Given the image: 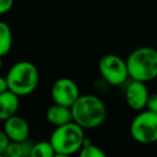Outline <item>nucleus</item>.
Listing matches in <instances>:
<instances>
[{
  "label": "nucleus",
  "mask_w": 157,
  "mask_h": 157,
  "mask_svg": "<svg viewBox=\"0 0 157 157\" xmlns=\"http://www.w3.org/2000/svg\"><path fill=\"white\" fill-rule=\"evenodd\" d=\"M12 30L5 22H0V57L5 56L12 48Z\"/></svg>",
  "instance_id": "f8f14e48"
},
{
  "label": "nucleus",
  "mask_w": 157,
  "mask_h": 157,
  "mask_svg": "<svg viewBox=\"0 0 157 157\" xmlns=\"http://www.w3.org/2000/svg\"><path fill=\"white\" fill-rule=\"evenodd\" d=\"M10 143V139L8 138L5 130H0V155H3L8 144Z\"/></svg>",
  "instance_id": "f3484780"
},
{
  "label": "nucleus",
  "mask_w": 157,
  "mask_h": 157,
  "mask_svg": "<svg viewBox=\"0 0 157 157\" xmlns=\"http://www.w3.org/2000/svg\"><path fill=\"white\" fill-rule=\"evenodd\" d=\"M20 105V97L11 90L0 94V121L8 120L11 116L15 115Z\"/></svg>",
  "instance_id": "9d476101"
},
{
  "label": "nucleus",
  "mask_w": 157,
  "mask_h": 157,
  "mask_svg": "<svg viewBox=\"0 0 157 157\" xmlns=\"http://www.w3.org/2000/svg\"><path fill=\"white\" fill-rule=\"evenodd\" d=\"M8 90V83H7V80L6 78H2V76H0V94L3 92Z\"/></svg>",
  "instance_id": "a211bd4d"
},
{
  "label": "nucleus",
  "mask_w": 157,
  "mask_h": 157,
  "mask_svg": "<svg viewBox=\"0 0 157 157\" xmlns=\"http://www.w3.org/2000/svg\"><path fill=\"white\" fill-rule=\"evenodd\" d=\"M129 78L136 81L146 82L157 78V50L142 46L130 53L126 59Z\"/></svg>",
  "instance_id": "f03ea898"
},
{
  "label": "nucleus",
  "mask_w": 157,
  "mask_h": 157,
  "mask_svg": "<svg viewBox=\"0 0 157 157\" xmlns=\"http://www.w3.org/2000/svg\"><path fill=\"white\" fill-rule=\"evenodd\" d=\"M130 135L142 144L157 142V113L146 110L138 114L130 124Z\"/></svg>",
  "instance_id": "39448f33"
},
{
  "label": "nucleus",
  "mask_w": 157,
  "mask_h": 157,
  "mask_svg": "<svg viewBox=\"0 0 157 157\" xmlns=\"http://www.w3.org/2000/svg\"><path fill=\"white\" fill-rule=\"evenodd\" d=\"M84 140L85 136L83 128L76 123L70 122L56 127L51 136L50 142L56 156H69L80 151Z\"/></svg>",
  "instance_id": "20e7f679"
},
{
  "label": "nucleus",
  "mask_w": 157,
  "mask_h": 157,
  "mask_svg": "<svg viewBox=\"0 0 157 157\" xmlns=\"http://www.w3.org/2000/svg\"><path fill=\"white\" fill-rule=\"evenodd\" d=\"M145 108H146V110H148V111L157 113V94L148 95Z\"/></svg>",
  "instance_id": "2eb2a0df"
},
{
  "label": "nucleus",
  "mask_w": 157,
  "mask_h": 157,
  "mask_svg": "<svg viewBox=\"0 0 157 157\" xmlns=\"http://www.w3.org/2000/svg\"><path fill=\"white\" fill-rule=\"evenodd\" d=\"M39 78L37 67L33 63L26 60L14 63L6 76L8 90L18 97L31 94L37 88Z\"/></svg>",
  "instance_id": "7ed1b4c3"
},
{
  "label": "nucleus",
  "mask_w": 157,
  "mask_h": 157,
  "mask_svg": "<svg viewBox=\"0 0 157 157\" xmlns=\"http://www.w3.org/2000/svg\"><path fill=\"white\" fill-rule=\"evenodd\" d=\"M46 120L50 124H52L55 127L73 122L71 108L54 103V105L50 107L46 111Z\"/></svg>",
  "instance_id": "9b49d317"
},
{
  "label": "nucleus",
  "mask_w": 157,
  "mask_h": 157,
  "mask_svg": "<svg viewBox=\"0 0 157 157\" xmlns=\"http://www.w3.org/2000/svg\"><path fill=\"white\" fill-rule=\"evenodd\" d=\"M148 95L150 94L144 82L132 80L126 88L125 98L129 108L136 111H141L145 108Z\"/></svg>",
  "instance_id": "6e6552de"
},
{
  "label": "nucleus",
  "mask_w": 157,
  "mask_h": 157,
  "mask_svg": "<svg viewBox=\"0 0 157 157\" xmlns=\"http://www.w3.org/2000/svg\"><path fill=\"white\" fill-rule=\"evenodd\" d=\"M1 67H2V59L0 57V69H1Z\"/></svg>",
  "instance_id": "6ab92c4d"
},
{
  "label": "nucleus",
  "mask_w": 157,
  "mask_h": 157,
  "mask_svg": "<svg viewBox=\"0 0 157 157\" xmlns=\"http://www.w3.org/2000/svg\"><path fill=\"white\" fill-rule=\"evenodd\" d=\"M99 72L107 83L118 86L129 78L126 60L115 54H107L99 60Z\"/></svg>",
  "instance_id": "423d86ee"
},
{
  "label": "nucleus",
  "mask_w": 157,
  "mask_h": 157,
  "mask_svg": "<svg viewBox=\"0 0 157 157\" xmlns=\"http://www.w3.org/2000/svg\"><path fill=\"white\" fill-rule=\"evenodd\" d=\"M3 130L7 133L10 141L17 142L28 140L29 133H30V128L27 121L16 114L5 121Z\"/></svg>",
  "instance_id": "1a4fd4ad"
},
{
  "label": "nucleus",
  "mask_w": 157,
  "mask_h": 157,
  "mask_svg": "<svg viewBox=\"0 0 157 157\" xmlns=\"http://www.w3.org/2000/svg\"><path fill=\"white\" fill-rule=\"evenodd\" d=\"M51 95L55 103L71 108L80 96V90L73 80L69 78H60L54 82Z\"/></svg>",
  "instance_id": "0eeeda50"
},
{
  "label": "nucleus",
  "mask_w": 157,
  "mask_h": 157,
  "mask_svg": "<svg viewBox=\"0 0 157 157\" xmlns=\"http://www.w3.org/2000/svg\"><path fill=\"white\" fill-rule=\"evenodd\" d=\"M72 120L82 128H96L107 116V108L95 95H80L71 107Z\"/></svg>",
  "instance_id": "f257e3e1"
},
{
  "label": "nucleus",
  "mask_w": 157,
  "mask_h": 157,
  "mask_svg": "<svg viewBox=\"0 0 157 157\" xmlns=\"http://www.w3.org/2000/svg\"><path fill=\"white\" fill-rule=\"evenodd\" d=\"M78 155L81 157H105V152H102L101 148H99L92 141H90V139L84 140Z\"/></svg>",
  "instance_id": "4468645a"
},
{
  "label": "nucleus",
  "mask_w": 157,
  "mask_h": 157,
  "mask_svg": "<svg viewBox=\"0 0 157 157\" xmlns=\"http://www.w3.org/2000/svg\"><path fill=\"white\" fill-rule=\"evenodd\" d=\"M56 156L53 145L50 141H40L33 144L30 157H53Z\"/></svg>",
  "instance_id": "ddd939ff"
},
{
  "label": "nucleus",
  "mask_w": 157,
  "mask_h": 157,
  "mask_svg": "<svg viewBox=\"0 0 157 157\" xmlns=\"http://www.w3.org/2000/svg\"><path fill=\"white\" fill-rule=\"evenodd\" d=\"M14 5V0H0V15L11 11Z\"/></svg>",
  "instance_id": "dca6fc26"
}]
</instances>
